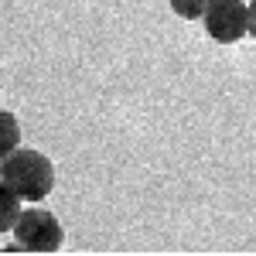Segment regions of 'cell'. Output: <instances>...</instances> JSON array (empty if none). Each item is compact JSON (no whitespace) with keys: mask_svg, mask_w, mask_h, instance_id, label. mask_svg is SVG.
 I'll list each match as a JSON object with an SVG mask.
<instances>
[{"mask_svg":"<svg viewBox=\"0 0 256 256\" xmlns=\"http://www.w3.org/2000/svg\"><path fill=\"white\" fill-rule=\"evenodd\" d=\"M250 34L256 41V0H250Z\"/></svg>","mask_w":256,"mask_h":256,"instance_id":"7","label":"cell"},{"mask_svg":"<svg viewBox=\"0 0 256 256\" xmlns=\"http://www.w3.org/2000/svg\"><path fill=\"white\" fill-rule=\"evenodd\" d=\"M20 202H24V198H20L14 188H7V184L0 181V232H14L20 212H24Z\"/></svg>","mask_w":256,"mask_h":256,"instance_id":"4","label":"cell"},{"mask_svg":"<svg viewBox=\"0 0 256 256\" xmlns=\"http://www.w3.org/2000/svg\"><path fill=\"white\" fill-rule=\"evenodd\" d=\"M0 181L7 188H14L24 202H41L55 188V168L41 150L18 147L14 154L0 160Z\"/></svg>","mask_w":256,"mask_h":256,"instance_id":"1","label":"cell"},{"mask_svg":"<svg viewBox=\"0 0 256 256\" xmlns=\"http://www.w3.org/2000/svg\"><path fill=\"white\" fill-rule=\"evenodd\" d=\"M20 147V123L14 113H7V110H0V160L7 158V154H14Z\"/></svg>","mask_w":256,"mask_h":256,"instance_id":"5","label":"cell"},{"mask_svg":"<svg viewBox=\"0 0 256 256\" xmlns=\"http://www.w3.org/2000/svg\"><path fill=\"white\" fill-rule=\"evenodd\" d=\"M212 4H216V0H171V10L184 20H202Z\"/></svg>","mask_w":256,"mask_h":256,"instance_id":"6","label":"cell"},{"mask_svg":"<svg viewBox=\"0 0 256 256\" xmlns=\"http://www.w3.org/2000/svg\"><path fill=\"white\" fill-rule=\"evenodd\" d=\"M14 236H18L20 253H55L62 246V222L44 208H24L14 226Z\"/></svg>","mask_w":256,"mask_h":256,"instance_id":"2","label":"cell"},{"mask_svg":"<svg viewBox=\"0 0 256 256\" xmlns=\"http://www.w3.org/2000/svg\"><path fill=\"white\" fill-rule=\"evenodd\" d=\"M205 34L218 44H232L250 34V4L246 0H216L205 10Z\"/></svg>","mask_w":256,"mask_h":256,"instance_id":"3","label":"cell"}]
</instances>
